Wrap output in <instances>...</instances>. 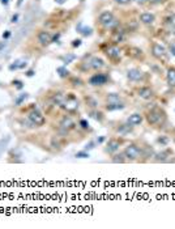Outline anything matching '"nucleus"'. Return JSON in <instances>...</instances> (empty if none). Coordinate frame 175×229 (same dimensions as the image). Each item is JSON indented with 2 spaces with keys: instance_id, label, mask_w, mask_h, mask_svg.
<instances>
[{
  "instance_id": "obj_1",
  "label": "nucleus",
  "mask_w": 175,
  "mask_h": 229,
  "mask_svg": "<svg viewBox=\"0 0 175 229\" xmlns=\"http://www.w3.org/2000/svg\"><path fill=\"white\" fill-rule=\"evenodd\" d=\"M146 122H148L150 126L154 127H161L166 123V113L165 110H162L161 108H153L146 113Z\"/></svg>"
},
{
  "instance_id": "obj_2",
  "label": "nucleus",
  "mask_w": 175,
  "mask_h": 229,
  "mask_svg": "<svg viewBox=\"0 0 175 229\" xmlns=\"http://www.w3.org/2000/svg\"><path fill=\"white\" fill-rule=\"evenodd\" d=\"M98 21H99V24L103 28H106V29H115V28L118 26V20L115 19L114 13H112V12H109V11L102 12L98 17Z\"/></svg>"
},
{
  "instance_id": "obj_3",
  "label": "nucleus",
  "mask_w": 175,
  "mask_h": 229,
  "mask_svg": "<svg viewBox=\"0 0 175 229\" xmlns=\"http://www.w3.org/2000/svg\"><path fill=\"white\" fill-rule=\"evenodd\" d=\"M78 106H80V102H78V98L76 97L75 93L65 94V100L62 105V109H64L67 113H75L78 110Z\"/></svg>"
},
{
  "instance_id": "obj_4",
  "label": "nucleus",
  "mask_w": 175,
  "mask_h": 229,
  "mask_svg": "<svg viewBox=\"0 0 175 229\" xmlns=\"http://www.w3.org/2000/svg\"><path fill=\"white\" fill-rule=\"evenodd\" d=\"M123 153H124L127 161H137L138 158L142 156V151H141V148L138 147V145H136L135 143L128 144L127 147L124 148Z\"/></svg>"
},
{
  "instance_id": "obj_5",
  "label": "nucleus",
  "mask_w": 175,
  "mask_h": 229,
  "mask_svg": "<svg viewBox=\"0 0 175 229\" xmlns=\"http://www.w3.org/2000/svg\"><path fill=\"white\" fill-rule=\"evenodd\" d=\"M28 119L35 127H42V126H44V124H46V117H44L43 114L41 113V111L37 110L35 108L31 109V110L28 113Z\"/></svg>"
},
{
  "instance_id": "obj_6",
  "label": "nucleus",
  "mask_w": 175,
  "mask_h": 229,
  "mask_svg": "<svg viewBox=\"0 0 175 229\" xmlns=\"http://www.w3.org/2000/svg\"><path fill=\"white\" fill-rule=\"evenodd\" d=\"M59 127L60 130H62L64 134H68L69 131H72V130H75L76 127H77V124H76V122L73 121L71 117H67L64 115L62 119H60L59 122Z\"/></svg>"
},
{
  "instance_id": "obj_7",
  "label": "nucleus",
  "mask_w": 175,
  "mask_h": 229,
  "mask_svg": "<svg viewBox=\"0 0 175 229\" xmlns=\"http://www.w3.org/2000/svg\"><path fill=\"white\" fill-rule=\"evenodd\" d=\"M151 54H153V56L157 58L158 60H165L167 53H166V49L162 45H159V43H157V42H153V45H151Z\"/></svg>"
},
{
  "instance_id": "obj_8",
  "label": "nucleus",
  "mask_w": 175,
  "mask_h": 229,
  "mask_svg": "<svg viewBox=\"0 0 175 229\" xmlns=\"http://www.w3.org/2000/svg\"><path fill=\"white\" fill-rule=\"evenodd\" d=\"M107 81H109L107 75H104V74H95V75H93V76L89 79L88 83L91 85V87H101V85L106 84Z\"/></svg>"
},
{
  "instance_id": "obj_9",
  "label": "nucleus",
  "mask_w": 175,
  "mask_h": 229,
  "mask_svg": "<svg viewBox=\"0 0 175 229\" xmlns=\"http://www.w3.org/2000/svg\"><path fill=\"white\" fill-rule=\"evenodd\" d=\"M104 54H106V56L109 59H111V60L116 62V60H120V55H122V51H120V49L116 45H111L109 46V47L104 50Z\"/></svg>"
},
{
  "instance_id": "obj_10",
  "label": "nucleus",
  "mask_w": 175,
  "mask_h": 229,
  "mask_svg": "<svg viewBox=\"0 0 175 229\" xmlns=\"http://www.w3.org/2000/svg\"><path fill=\"white\" fill-rule=\"evenodd\" d=\"M120 144H122V140L120 139H118V137H111V139L107 142V145H106V148H104V151H106V153H109V155H114V153H116L118 151H119Z\"/></svg>"
},
{
  "instance_id": "obj_11",
  "label": "nucleus",
  "mask_w": 175,
  "mask_h": 229,
  "mask_svg": "<svg viewBox=\"0 0 175 229\" xmlns=\"http://www.w3.org/2000/svg\"><path fill=\"white\" fill-rule=\"evenodd\" d=\"M137 96L141 98V100H145V101H149V100H153L154 98V92L151 88L149 87H140L137 90H136Z\"/></svg>"
},
{
  "instance_id": "obj_12",
  "label": "nucleus",
  "mask_w": 175,
  "mask_h": 229,
  "mask_svg": "<svg viewBox=\"0 0 175 229\" xmlns=\"http://www.w3.org/2000/svg\"><path fill=\"white\" fill-rule=\"evenodd\" d=\"M37 40H38L39 45L48 46L50 43L52 42V35H51V33L47 32V30H41V32L38 33V35H37Z\"/></svg>"
},
{
  "instance_id": "obj_13",
  "label": "nucleus",
  "mask_w": 175,
  "mask_h": 229,
  "mask_svg": "<svg viewBox=\"0 0 175 229\" xmlns=\"http://www.w3.org/2000/svg\"><path fill=\"white\" fill-rule=\"evenodd\" d=\"M127 77L129 81H140L144 79V74L137 68H131L127 71Z\"/></svg>"
},
{
  "instance_id": "obj_14",
  "label": "nucleus",
  "mask_w": 175,
  "mask_h": 229,
  "mask_svg": "<svg viewBox=\"0 0 175 229\" xmlns=\"http://www.w3.org/2000/svg\"><path fill=\"white\" fill-rule=\"evenodd\" d=\"M142 121H144V117H142V114H140V113H133L127 118V123L132 127L140 126V124L142 123Z\"/></svg>"
},
{
  "instance_id": "obj_15",
  "label": "nucleus",
  "mask_w": 175,
  "mask_h": 229,
  "mask_svg": "<svg viewBox=\"0 0 175 229\" xmlns=\"http://www.w3.org/2000/svg\"><path fill=\"white\" fill-rule=\"evenodd\" d=\"M138 20H140V22H142L144 25H151L156 21V16H154L153 13H150V12H144V13L140 15Z\"/></svg>"
},
{
  "instance_id": "obj_16",
  "label": "nucleus",
  "mask_w": 175,
  "mask_h": 229,
  "mask_svg": "<svg viewBox=\"0 0 175 229\" xmlns=\"http://www.w3.org/2000/svg\"><path fill=\"white\" fill-rule=\"evenodd\" d=\"M125 38V32L123 29H115L112 32V35H111V41L114 43H119L122 41H124Z\"/></svg>"
},
{
  "instance_id": "obj_17",
  "label": "nucleus",
  "mask_w": 175,
  "mask_h": 229,
  "mask_svg": "<svg viewBox=\"0 0 175 229\" xmlns=\"http://www.w3.org/2000/svg\"><path fill=\"white\" fill-rule=\"evenodd\" d=\"M128 55L131 56V58H135V59H142L144 54H142V50L138 47H135V46H131V47H128Z\"/></svg>"
},
{
  "instance_id": "obj_18",
  "label": "nucleus",
  "mask_w": 175,
  "mask_h": 229,
  "mask_svg": "<svg viewBox=\"0 0 175 229\" xmlns=\"http://www.w3.org/2000/svg\"><path fill=\"white\" fill-rule=\"evenodd\" d=\"M89 64H90V68H93V69H101L104 67L103 59L98 58V56H93V58L90 59V62H89Z\"/></svg>"
},
{
  "instance_id": "obj_19",
  "label": "nucleus",
  "mask_w": 175,
  "mask_h": 229,
  "mask_svg": "<svg viewBox=\"0 0 175 229\" xmlns=\"http://www.w3.org/2000/svg\"><path fill=\"white\" fill-rule=\"evenodd\" d=\"M131 131H132V126H129L128 123L119 124V126L115 128V132H116L118 135H127V134H129Z\"/></svg>"
},
{
  "instance_id": "obj_20",
  "label": "nucleus",
  "mask_w": 175,
  "mask_h": 229,
  "mask_svg": "<svg viewBox=\"0 0 175 229\" xmlns=\"http://www.w3.org/2000/svg\"><path fill=\"white\" fill-rule=\"evenodd\" d=\"M104 100H106V103L122 102V97H120V94H118V93H107Z\"/></svg>"
},
{
  "instance_id": "obj_21",
  "label": "nucleus",
  "mask_w": 175,
  "mask_h": 229,
  "mask_svg": "<svg viewBox=\"0 0 175 229\" xmlns=\"http://www.w3.org/2000/svg\"><path fill=\"white\" fill-rule=\"evenodd\" d=\"M166 79H167V84H169L170 87H175V68L174 67L167 69Z\"/></svg>"
},
{
  "instance_id": "obj_22",
  "label": "nucleus",
  "mask_w": 175,
  "mask_h": 229,
  "mask_svg": "<svg viewBox=\"0 0 175 229\" xmlns=\"http://www.w3.org/2000/svg\"><path fill=\"white\" fill-rule=\"evenodd\" d=\"M84 100H85V103L89 109H97L98 108V101H97L94 97H91V96H85Z\"/></svg>"
},
{
  "instance_id": "obj_23",
  "label": "nucleus",
  "mask_w": 175,
  "mask_h": 229,
  "mask_svg": "<svg viewBox=\"0 0 175 229\" xmlns=\"http://www.w3.org/2000/svg\"><path fill=\"white\" fill-rule=\"evenodd\" d=\"M104 109L107 111H114V110H122L124 109V103L123 102H116V103H106Z\"/></svg>"
},
{
  "instance_id": "obj_24",
  "label": "nucleus",
  "mask_w": 175,
  "mask_h": 229,
  "mask_svg": "<svg viewBox=\"0 0 175 229\" xmlns=\"http://www.w3.org/2000/svg\"><path fill=\"white\" fill-rule=\"evenodd\" d=\"M111 161H112V162H115V164H123V162L127 161V158H125L124 153L119 152V153H114V155H112Z\"/></svg>"
},
{
  "instance_id": "obj_25",
  "label": "nucleus",
  "mask_w": 175,
  "mask_h": 229,
  "mask_svg": "<svg viewBox=\"0 0 175 229\" xmlns=\"http://www.w3.org/2000/svg\"><path fill=\"white\" fill-rule=\"evenodd\" d=\"M90 115L93 117L95 121H98V122H102L104 119L103 113H102V111H99V110H97V109H91V110H90Z\"/></svg>"
},
{
  "instance_id": "obj_26",
  "label": "nucleus",
  "mask_w": 175,
  "mask_h": 229,
  "mask_svg": "<svg viewBox=\"0 0 175 229\" xmlns=\"http://www.w3.org/2000/svg\"><path fill=\"white\" fill-rule=\"evenodd\" d=\"M167 156H169V153L167 152H159V153H156L154 155V160L157 161V162H163V161H166L167 160Z\"/></svg>"
},
{
  "instance_id": "obj_27",
  "label": "nucleus",
  "mask_w": 175,
  "mask_h": 229,
  "mask_svg": "<svg viewBox=\"0 0 175 229\" xmlns=\"http://www.w3.org/2000/svg\"><path fill=\"white\" fill-rule=\"evenodd\" d=\"M165 22H166V25L170 29H175V15H170Z\"/></svg>"
},
{
  "instance_id": "obj_28",
  "label": "nucleus",
  "mask_w": 175,
  "mask_h": 229,
  "mask_svg": "<svg viewBox=\"0 0 175 229\" xmlns=\"http://www.w3.org/2000/svg\"><path fill=\"white\" fill-rule=\"evenodd\" d=\"M26 98H28V94H26V93H22V94H20V96H18V97L15 100V105H16V106H21V105H22V102L26 100Z\"/></svg>"
},
{
  "instance_id": "obj_29",
  "label": "nucleus",
  "mask_w": 175,
  "mask_h": 229,
  "mask_svg": "<svg viewBox=\"0 0 175 229\" xmlns=\"http://www.w3.org/2000/svg\"><path fill=\"white\" fill-rule=\"evenodd\" d=\"M56 72L59 74L60 77H67L68 75H69V72H68V69L65 68V67H57V68H56Z\"/></svg>"
},
{
  "instance_id": "obj_30",
  "label": "nucleus",
  "mask_w": 175,
  "mask_h": 229,
  "mask_svg": "<svg viewBox=\"0 0 175 229\" xmlns=\"http://www.w3.org/2000/svg\"><path fill=\"white\" fill-rule=\"evenodd\" d=\"M76 59V55L75 54H67V55L63 58V62H64L65 64H69V63H72L73 60Z\"/></svg>"
},
{
  "instance_id": "obj_31",
  "label": "nucleus",
  "mask_w": 175,
  "mask_h": 229,
  "mask_svg": "<svg viewBox=\"0 0 175 229\" xmlns=\"http://www.w3.org/2000/svg\"><path fill=\"white\" fill-rule=\"evenodd\" d=\"M75 156H76L77 158H88V157H89V152L84 149V151H80V152H76Z\"/></svg>"
},
{
  "instance_id": "obj_32",
  "label": "nucleus",
  "mask_w": 175,
  "mask_h": 229,
  "mask_svg": "<svg viewBox=\"0 0 175 229\" xmlns=\"http://www.w3.org/2000/svg\"><path fill=\"white\" fill-rule=\"evenodd\" d=\"M78 126H80L81 128H84V130L89 128V123H88V121H86V119H80V122H78Z\"/></svg>"
},
{
  "instance_id": "obj_33",
  "label": "nucleus",
  "mask_w": 175,
  "mask_h": 229,
  "mask_svg": "<svg viewBox=\"0 0 175 229\" xmlns=\"http://www.w3.org/2000/svg\"><path fill=\"white\" fill-rule=\"evenodd\" d=\"M20 63H21L20 60L15 62L13 64H10V66H9V69H10V71H15V69H18V68H20Z\"/></svg>"
},
{
  "instance_id": "obj_34",
  "label": "nucleus",
  "mask_w": 175,
  "mask_h": 229,
  "mask_svg": "<svg viewBox=\"0 0 175 229\" xmlns=\"http://www.w3.org/2000/svg\"><path fill=\"white\" fill-rule=\"evenodd\" d=\"M169 51L171 53V55L175 56V42H170L169 43Z\"/></svg>"
},
{
  "instance_id": "obj_35",
  "label": "nucleus",
  "mask_w": 175,
  "mask_h": 229,
  "mask_svg": "<svg viewBox=\"0 0 175 229\" xmlns=\"http://www.w3.org/2000/svg\"><path fill=\"white\" fill-rule=\"evenodd\" d=\"M13 85H15L17 89H22V88H24L22 81H20V80H15V81H13Z\"/></svg>"
},
{
  "instance_id": "obj_36",
  "label": "nucleus",
  "mask_w": 175,
  "mask_h": 229,
  "mask_svg": "<svg viewBox=\"0 0 175 229\" xmlns=\"http://www.w3.org/2000/svg\"><path fill=\"white\" fill-rule=\"evenodd\" d=\"M116 4H119V6H125V4H129L132 0H114Z\"/></svg>"
},
{
  "instance_id": "obj_37",
  "label": "nucleus",
  "mask_w": 175,
  "mask_h": 229,
  "mask_svg": "<svg viewBox=\"0 0 175 229\" xmlns=\"http://www.w3.org/2000/svg\"><path fill=\"white\" fill-rule=\"evenodd\" d=\"M157 142L161 143V144H163V145H166L167 142H169V139H167V137H165V136H159L158 139H157Z\"/></svg>"
},
{
  "instance_id": "obj_38",
  "label": "nucleus",
  "mask_w": 175,
  "mask_h": 229,
  "mask_svg": "<svg viewBox=\"0 0 175 229\" xmlns=\"http://www.w3.org/2000/svg\"><path fill=\"white\" fill-rule=\"evenodd\" d=\"M81 34H82V35H90L91 34V29H90V28H84V29L81 30Z\"/></svg>"
},
{
  "instance_id": "obj_39",
  "label": "nucleus",
  "mask_w": 175,
  "mask_h": 229,
  "mask_svg": "<svg viewBox=\"0 0 175 229\" xmlns=\"http://www.w3.org/2000/svg\"><path fill=\"white\" fill-rule=\"evenodd\" d=\"M73 85L75 87H80V85H82V81L80 79H73Z\"/></svg>"
},
{
  "instance_id": "obj_40",
  "label": "nucleus",
  "mask_w": 175,
  "mask_h": 229,
  "mask_svg": "<svg viewBox=\"0 0 175 229\" xmlns=\"http://www.w3.org/2000/svg\"><path fill=\"white\" fill-rule=\"evenodd\" d=\"M72 46L73 47H78V46H81V40H75L72 42Z\"/></svg>"
},
{
  "instance_id": "obj_41",
  "label": "nucleus",
  "mask_w": 175,
  "mask_h": 229,
  "mask_svg": "<svg viewBox=\"0 0 175 229\" xmlns=\"http://www.w3.org/2000/svg\"><path fill=\"white\" fill-rule=\"evenodd\" d=\"M94 144H95V143H89V144H86V147H85V151H89V149H93L94 148Z\"/></svg>"
},
{
  "instance_id": "obj_42",
  "label": "nucleus",
  "mask_w": 175,
  "mask_h": 229,
  "mask_svg": "<svg viewBox=\"0 0 175 229\" xmlns=\"http://www.w3.org/2000/svg\"><path fill=\"white\" fill-rule=\"evenodd\" d=\"M136 3L137 4H140V6H144V4H146V3H149L150 0H135Z\"/></svg>"
},
{
  "instance_id": "obj_43",
  "label": "nucleus",
  "mask_w": 175,
  "mask_h": 229,
  "mask_svg": "<svg viewBox=\"0 0 175 229\" xmlns=\"http://www.w3.org/2000/svg\"><path fill=\"white\" fill-rule=\"evenodd\" d=\"M166 0H150L151 4H161V3H165Z\"/></svg>"
},
{
  "instance_id": "obj_44",
  "label": "nucleus",
  "mask_w": 175,
  "mask_h": 229,
  "mask_svg": "<svg viewBox=\"0 0 175 229\" xmlns=\"http://www.w3.org/2000/svg\"><path fill=\"white\" fill-rule=\"evenodd\" d=\"M17 20H18V15L16 13V15H13V17H12V22L15 24V22H17Z\"/></svg>"
},
{
  "instance_id": "obj_45",
  "label": "nucleus",
  "mask_w": 175,
  "mask_h": 229,
  "mask_svg": "<svg viewBox=\"0 0 175 229\" xmlns=\"http://www.w3.org/2000/svg\"><path fill=\"white\" fill-rule=\"evenodd\" d=\"M26 76H28V77H31V76H34V71H33V69H30V71H28V72H26Z\"/></svg>"
},
{
  "instance_id": "obj_46",
  "label": "nucleus",
  "mask_w": 175,
  "mask_h": 229,
  "mask_svg": "<svg viewBox=\"0 0 175 229\" xmlns=\"http://www.w3.org/2000/svg\"><path fill=\"white\" fill-rule=\"evenodd\" d=\"M10 37V32H5L4 34H3V38H4V40H7V38H9Z\"/></svg>"
},
{
  "instance_id": "obj_47",
  "label": "nucleus",
  "mask_w": 175,
  "mask_h": 229,
  "mask_svg": "<svg viewBox=\"0 0 175 229\" xmlns=\"http://www.w3.org/2000/svg\"><path fill=\"white\" fill-rule=\"evenodd\" d=\"M103 140H104V137L101 136V137H98V139H97V143H98V144H101V143H103Z\"/></svg>"
},
{
  "instance_id": "obj_48",
  "label": "nucleus",
  "mask_w": 175,
  "mask_h": 229,
  "mask_svg": "<svg viewBox=\"0 0 175 229\" xmlns=\"http://www.w3.org/2000/svg\"><path fill=\"white\" fill-rule=\"evenodd\" d=\"M4 47H5V42H0V51H1Z\"/></svg>"
},
{
  "instance_id": "obj_49",
  "label": "nucleus",
  "mask_w": 175,
  "mask_h": 229,
  "mask_svg": "<svg viewBox=\"0 0 175 229\" xmlns=\"http://www.w3.org/2000/svg\"><path fill=\"white\" fill-rule=\"evenodd\" d=\"M57 4H64L65 3V0H55Z\"/></svg>"
},
{
  "instance_id": "obj_50",
  "label": "nucleus",
  "mask_w": 175,
  "mask_h": 229,
  "mask_svg": "<svg viewBox=\"0 0 175 229\" xmlns=\"http://www.w3.org/2000/svg\"><path fill=\"white\" fill-rule=\"evenodd\" d=\"M8 1H9V0H1V4L3 6H8Z\"/></svg>"
},
{
  "instance_id": "obj_51",
  "label": "nucleus",
  "mask_w": 175,
  "mask_h": 229,
  "mask_svg": "<svg viewBox=\"0 0 175 229\" xmlns=\"http://www.w3.org/2000/svg\"><path fill=\"white\" fill-rule=\"evenodd\" d=\"M22 1H24V0H18V1H17V7H20L21 4H22Z\"/></svg>"
}]
</instances>
